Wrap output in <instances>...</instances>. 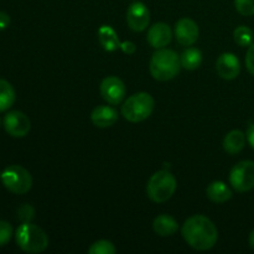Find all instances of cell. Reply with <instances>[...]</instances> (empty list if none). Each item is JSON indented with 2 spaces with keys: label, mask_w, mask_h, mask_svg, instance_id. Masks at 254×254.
<instances>
[{
  "label": "cell",
  "mask_w": 254,
  "mask_h": 254,
  "mask_svg": "<svg viewBox=\"0 0 254 254\" xmlns=\"http://www.w3.org/2000/svg\"><path fill=\"white\" fill-rule=\"evenodd\" d=\"M184 240L196 251H208L217 243L218 231L215 223L203 215L189 217L181 228Z\"/></svg>",
  "instance_id": "1"
},
{
  "label": "cell",
  "mask_w": 254,
  "mask_h": 254,
  "mask_svg": "<svg viewBox=\"0 0 254 254\" xmlns=\"http://www.w3.org/2000/svg\"><path fill=\"white\" fill-rule=\"evenodd\" d=\"M181 68L180 56L174 50L159 49L153 54L149 64V69L154 79L160 82L175 78Z\"/></svg>",
  "instance_id": "2"
},
{
  "label": "cell",
  "mask_w": 254,
  "mask_h": 254,
  "mask_svg": "<svg viewBox=\"0 0 254 254\" xmlns=\"http://www.w3.org/2000/svg\"><path fill=\"white\" fill-rule=\"evenodd\" d=\"M15 241L21 251L26 253H41L49 246L46 232L31 222H22L15 232Z\"/></svg>",
  "instance_id": "3"
},
{
  "label": "cell",
  "mask_w": 254,
  "mask_h": 254,
  "mask_svg": "<svg viewBox=\"0 0 254 254\" xmlns=\"http://www.w3.org/2000/svg\"><path fill=\"white\" fill-rule=\"evenodd\" d=\"M176 189H178V181L175 176L170 171L160 170L153 174L149 179L146 193L153 202L163 203L173 197Z\"/></svg>",
  "instance_id": "4"
},
{
  "label": "cell",
  "mask_w": 254,
  "mask_h": 254,
  "mask_svg": "<svg viewBox=\"0 0 254 254\" xmlns=\"http://www.w3.org/2000/svg\"><path fill=\"white\" fill-rule=\"evenodd\" d=\"M155 101L146 92H139L129 97L122 106V116L131 123H140L153 114Z\"/></svg>",
  "instance_id": "5"
},
{
  "label": "cell",
  "mask_w": 254,
  "mask_h": 254,
  "mask_svg": "<svg viewBox=\"0 0 254 254\" xmlns=\"http://www.w3.org/2000/svg\"><path fill=\"white\" fill-rule=\"evenodd\" d=\"M1 183L10 192L24 195L29 192L32 186L31 174L20 165H10L0 175Z\"/></svg>",
  "instance_id": "6"
},
{
  "label": "cell",
  "mask_w": 254,
  "mask_h": 254,
  "mask_svg": "<svg viewBox=\"0 0 254 254\" xmlns=\"http://www.w3.org/2000/svg\"><path fill=\"white\" fill-rule=\"evenodd\" d=\"M230 183L237 192L254 189V161L243 160L236 164L230 173Z\"/></svg>",
  "instance_id": "7"
},
{
  "label": "cell",
  "mask_w": 254,
  "mask_h": 254,
  "mask_svg": "<svg viewBox=\"0 0 254 254\" xmlns=\"http://www.w3.org/2000/svg\"><path fill=\"white\" fill-rule=\"evenodd\" d=\"M101 96L107 103L112 106H117L123 102L126 98L127 88L124 82L116 76H108L101 82Z\"/></svg>",
  "instance_id": "8"
},
{
  "label": "cell",
  "mask_w": 254,
  "mask_h": 254,
  "mask_svg": "<svg viewBox=\"0 0 254 254\" xmlns=\"http://www.w3.org/2000/svg\"><path fill=\"white\" fill-rule=\"evenodd\" d=\"M127 22L131 31H144L150 24V11L148 6L141 1L133 2L127 11Z\"/></svg>",
  "instance_id": "9"
},
{
  "label": "cell",
  "mask_w": 254,
  "mask_h": 254,
  "mask_svg": "<svg viewBox=\"0 0 254 254\" xmlns=\"http://www.w3.org/2000/svg\"><path fill=\"white\" fill-rule=\"evenodd\" d=\"M4 128L9 135L14 138H24L31 129V123L27 116L22 112L12 111L4 118Z\"/></svg>",
  "instance_id": "10"
},
{
  "label": "cell",
  "mask_w": 254,
  "mask_h": 254,
  "mask_svg": "<svg viewBox=\"0 0 254 254\" xmlns=\"http://www.w3.org/2000/svg\"><path fill=\"white\" fill-rule=\"evenodd\" d=\"M174 32H175V39L179 44L183 46H192L197 41L200 30L192 19L183 17L176 22Z\"/></svg>",
  "instance_id": "11"
},
{
  "label": "cell",
  "mask_w": 254,
  "mask_h": 254,
  "mask_svg": "<svg viewBox=\"0 0 254 254\" xmlns=\"http://www.w3.org/2000/svg\"><path fill=\"white\" fill-rule=\"evenodd\" d=\"M216 71L223 79H235L241 73V62L235 54L225 52L216 61Z\"/></svg>",
  "instance_id": "12"
},
{
  "label": "cell",
  "mask_w": 254,
  "mask_h": 254,
  "mask_svg": "<svg viewBox=\"0 0 254 254\" xmlns=\"http://www.w3.org/2000/svg\"><path fill=\"white\" fill-rule=\"evenodd\" d=\"M146 40H148L149 45L154 49H164L173 40V31H171L170 26L165 22H156L149 29Z\"/></svg>",
  "instance_id": "13"
},
{
  "label": "cell",
  "mask_w": 254,
  "mask_h": 254,
  "mask_svg": "<svg viewBox=\"0 0 254 254\" xmlns=\"http://www.w3.org/2000/svg\"><path fill=\"white\" fill-rule=\"evenodd\" d=\"M91 121L97 128H109L118 121V112L109 106H98L92 111Z\"/></svg>",
  "instance_id": "14"
},
{
  "label": "cell",
  "mask_w": 254,
  "mask_h": 254,
  "mask_svg": "<svg viewBox=\"0 0 254 254\" xmlns=\"http://www.w3.org/2000/svg\"><path fill=\"white\" fill-rule=\"evenodd\" d=\"M98 40L99 44L102 45L106 51L113 52L116 50L121 49L122 42L119 41L118 34L116 32V30L113 29L109 25H102L98 30Z\"/></svg>",
  "instance_id": "15"
},
{
  "label": "cell",
  "mask_w": 254,
  "mask_h": 254,
  "mask_svg": "<svg viewBox=\"0 0 254 254\" xmlns=\"http://www.w3.org/2000/svg\"><path fill=\"white\" fill-rule=\"evenodd\" d=\"M154 232L160 237H170L179 230L178 221L169 215H160L153 222Z\"/></svg>",
  "instance_id": "16"
},
{
  "label": "cell",
  "mask_w": 254,
  "mask_h": 254,
  "mask_svg": "<svg viewBox=\"0 0 254 254\" xmlns=\"http://www.w3.org/2000/svg\"><path fill=\"white\" fill-rule=\"evenodd\" d=\"M208 200L215 203H225L232 197V191L223 181H213L206 189Z\"/></svg>",
  "instance_id": "17"
},
{
  "label": "cell",
  "mask_w": 254,
  "mask_h": 254,
  "mask_svg": "<svg viewBox=\"0 0 254 254\" xmlns=\"http://www.w3.org/2000/svg\"><path fill=\"white\" fill-rule=\"evenodd\" d=\"M246 145V135L241 130H231L223 139V149L230 155L241 153Z\"/></svg>",
  "instance_id": "18"
},
{
  "label": "cell",
  "mask_w": 254,
  "mask_h": 254,
  "mask_svg": "<svg viewBox=\"0 0 254 254\" xmlns=\"http://www.w3.org/2000/svg\"><path fill=\"white\" fill-rule=\"evenodd\" d=\"M180 62L183 68L189 69V71L197 69L201 66V62H202V54H201V51L198 49L189 47L188 50H185L181 54Z\"/></svg>",
  "instance_id": "19"
},
{
  "label": "cell",
  "mask_w": 254,
  "mask_h": 254,
  "mask_svg": "<svg viewBox=\"0 0 254 254\" xmlns=\"http://www.w3.org/2000/svg\"><path fill=\"white\" fill-rule=\"evenodd\" d=\"M15 89L11 84L5 79L0 78V112H5L14 104Z\"/></svg>",
  "instance_id": "20"
},
{
  "label": "cell",
  "mask_w": 254,
  "mask_h": 254,
  "mask_svg": "<svg viewBox=\"0 0 254 254\" xmlns=\"http://www.w3.org/2000/svg\"><path fill=\"white\" fill-rule=\"evenodd\" d=\"M233 39H235V42L241 47H247L252 45L253 41V31L250 29V27L245 26H238L237 29L233 31Z\"/></svg>",
  "instance_id": "21"
},
{
  "label": "cell",
  "mask_w": 254,
  "mask_h": 254,
  "mask_svg": "<svg viewBox=\"0 0 254 254\" xmlns=\"http://www.w3.org/2000/svg\"><path fill=\"white\" fill-rule=\"evenodd\" d=\"M89 254H114L116 253V247L111 241L101 240L94 242L93 245L89 247Z\"/></svg>",
  "instance_id": "22"
},
{
  "label": "cell",
  "mask_w": 254,
  "mask_h": 254,
  "mask_svg": "<svg viewBox=\"0 0 254 254\" xmlns=\"http://www.w3.org/2000/svg\"><path fill=\"white\" fill-rule=\"evenodd\" d=\"M235 6L243 16L254 15V0H235Z\"/></svg>",
  "instance_id": "23"
},
{
  "label": "cell",
  "mask_w": 254,
  "mask_h": 254,
  "mask_svg": "<svg viewBox=\"0 0 254 254\" xmlns=\"http://www.w3.org/2000/svg\"><path fill=\"white\" fill-rule=\"evenodd\" d=\"M12 227L6 221H0V247H4L12 237Z\"/></svg>",
  "instance_id": "24"
},
{
  "label": "cell",
  "mask_w": 254,
  "mask_h": 254,
  "mask_svg": "<svg viewBox=\"0 0 254 254\" xmlns=\"http://www.w3.org/2000/svg\"><path fill=\"white\" fill-rule=\"evenodd\" d=\"M35 217V208L29 203H24L17 208V218L21 222H31Z\"/></svg>",
  "instance_id": "25"
},
{
  "label": "cell",
  "mask_w": 254,
  "mask_h": 254,
  "mask_svg": "<svg viewBox=\"0 0 254 254\" xmlns=\"http://www.w3.org/2000/svg\"><path fill=\"white\" fill-rule=\"evenodd\" d=\"M246 67H247L248 72L254 76V44L248 47L247 55H246Z\"/></svg>",
  "instance_id": "26"
},
{
  "label": "cell",
  "mask_w": 254,
  "mask_h": 254,
  "mask_svg": "<svg viewBox=\"0 0 254 254\" xmlns=\"http://www.w3.org/2000/svg\"><path fill=\"white\" fill-rule=\"evenodd\" d=\"M121 50H122V51H123V52H126V54L133 55L134 52H135L136 46H135V44H134V42H131V41H124V42H122Z\"/></svg>",
  "instance_id": "27"
},
{
  "label": "cell",
  "mask_w": 254,
  "mask_h": 254,
  "mask_svg": "<svg viewBox=\"0 0 254 254\" xmlns=\"http://www.w3.org/2000/svg\"><path fill=\"white\" fill-rule=\"evenodd\" d=\"M10 25V16L5 11H0V31L5 30Z\"/></svg>",
  "instance_id": "28"
},
{
  "label": "cell",
  "mask_w": 254,
  "mask_h": 254,
  "mask_svg": "<svg viewBox=\"0 0 254 254\" xmlns=\"http://www.w3.org/2000/svg\"><path fill=\"white\" fill-rule=\"evenodd\" d=\"M247 140H248V143H250V145L254 149V124H252V126H251L250 128H248V130H247Z\"/></svg>",
  "instance_id": "29"
},
{
  "label": "cell",
  "mask_w": 254,
  "mask_h": 254,
  "mask_svg": "<svg viewBox=\"0 0 254 254\" xmlns=\"http://www.w3.org/2000/svg\"><path fill=\"white\" fill-rule=\"evenodd\" d=\"M248 242H250V246L252 250H254V230L251 232L250 235V240H248Z\"/></svg>",
  "instance_id": "30"
},
{
  "label": "cell",
  "mask_w": 254,
  "mask_h": 254,
  "mask_svg": "<svg viewBox=\"0 0 254 254\" xmlns=\"http://www.w3.org/2000/svg\"><path fill=\"white\" fill-rule=\"evenodd\" d=\"M0 175H1V174H0Z\"/></svg>",
  "instance_id": "31"
}]
</instances>
